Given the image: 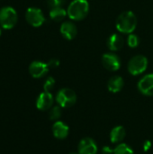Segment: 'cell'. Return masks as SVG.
<instances>
[{
    "mask_svg": "<svg viewBox=\"0 0 153 154\" xmlns=\"http://www.w3.org/2000/svg\"><path fill=\"white\" fill-rule=\"evenodd\" d=\"M137 23L138 20L135 14L132 11H125L117 17L115 26L121 33L131 34L135 31Z\"/></svg>",
    "mask_w": 153,
    "mask_h": 154,
    "instance_id": "cell-1",
    "label": "cell"
},
{
    "mask_svg": "<svg viewBox=\"0 0 153 154\" xmlns=\"http://www.w3.org/2000/svg\"><path fill=\"white\" fill-rule=\"evenodd\" d=\"M89 12L87 0H73L68 6L67 13L72 21H81L87 17Z\"/></svg>",
    "mask_w": 153,
    "mask_h": 154,
    "instance_id": "cell-2",
    "label": "cell"
},
{
    "mask_svg": "<svg viewBox=\"0 0 153 154\" xmlns=\"http://www.w3.org/2000/svg\"><path fill=\"white\" fill-rule=\"evenodd\" d=\"M55 100L57 104L62 108H69L76 104L77 94L71 88H63L57 92Z\"/></svg>",
    "mask_w": 153,
    "mask_h": 154,
    "instance_id": "cell-3",
    "label": "cell"
},
{
    "mask_svg": "<svg viewBox=\"0 0 153 154\" xmlns=\"http://www.w3.org/2000/svg\"><path fill=\"white\" fill-rule=\"evenodd\" d=\"M18 20L16 11L11 6H4L0 9V25L5 30L14 27Z\"/></svg>",
    "mask_w": 153,
    "mask_h": 154,
    "instance_id": "cell-4",
    "label": "cell"
},
{
    "mask_svg": "<svg viewBox=\"0 0 153 154\" xmlns=\"http://www.w3.org/2000/svg\"><path fill=\"white\" fill-rule=\"evenodd\" d=\"M148 59L143 55H135L128 62V72L133 76H139L146 71L148 68Z\"/></svg>",
    "mask_w": 153,
    "mask_h": 154,
    "instance_id": "cell-5",
    "label": "cell"
},
{
    "mask_svg": "<svg viewBox=\"0 0 153 154\" xmlns=\"http://www.w3.org/2000/svg\"><path fill=\"white\" fill-rule=\"evenodd\" d=\"M25 18L28 23L33 27H40L45 22L42 11L37 7H29L26 10Z\"/></svg>",
    "mask_w": 153,
    "mask_h": 154,
    "instance_id": "cell-6",
    "label": "cell"
},
{
    "mask_svg": "<svg viewBox=\"0 0 153 154\" xmlns=\"http://www.w3.org/2000/svg\"><path fill=\"white\" fill-rule=\"evenodd\" d=\"M102 64L109 71H117L121 68V59L115 53H105L102 56Z\"/></svg>",
    "mask_w": 153,
    "mask_h": 154,
    "instance_id": "cell-7",
    "label": "cell"
},
{
    "mask_svg": "<svg viewBox=\"0 0 153 154\" xmlns=\"http://www.w3.org/2000/svg\"><path fill=\"white\" fill-rule=\"evenodd\" d=\"M98 146L91 137H85L80 140L78 145V152L79 154H96Z\"/></svg>",
    "mask_w": 153,
    "mask_h": 154,
    "instance_id": "cell-8",
    "label": "cell"
},
{
    "mask_svg": "<svg viewBox=\"0 0 153 154\" xmlns=\"http://www.w3.org/2000/svg\"><path fill=\"white\" fill-rule=\"evenodd\" d=\"M139 91L147 97H153V74H147L143 76L138 82Z\"/></svg>",
    "mask_w": 153,
    "mask_h": 154,
    "instance_id": "cell-9",
    "label": "cell"
},
{
    "mask_svg": "<svg viewBox=\"0 0 153 154\" xmlns=\"http://www.w3.org/2000/svg\"><path fill=\"white\" fill-rule=\"evenodd\" d=\"M49 67L47 63H44L40 60L32 61L29 66V72L31 76L34 79L43 78L49 71Z\"/></svg>",
    "mask_w": 153,
    "mask_h": 154,
    "instance_id": "cell-10",
    "label": "cell"
},
{
    "mask_svg": "<svg viewBox=\"0 0 153 154\" xmlns=\"http://www.w3.org/2000/svg\"><path fill=\"white\" fill-rule=\"evenodd\" d=\"M54 97L50 92H42L39 95L36 100V107L41 111L50 110L53 106Z\"/></svg>",
    "mask_w": 153,
    "mask_h": 154,
    "instance_id": "cell-11",
    "label": "cell"
},
{
    "mask_svg": "<svg viewBox=\"0 0 153 154\" xmlns=\"http://www.w3.org/2000/svg\"><path fill=\"white\" fill-rule=\"evenodd\" d=\"M69 134V127L62 121H56L52 125V134L58 140H64Z\"/></svg>",
    "mask_w": 153,
    "mask_h": 154,
    "instance_id": "cell-12",
    "label": "cell"
},
{
    "mask_svg": "<svg viewBox=\"0 0 153 154\" xmlns=\"http://www.w3.org/2000/svg\"><path fill=\"white\" fill-rule=\"evenodd\" d=\"M60 33L62 34V36L69 41L75 39L78 34V28L76 26V24L70 21L63 22L60 25Z\"/></svg>",
    "mask_w": 153,
    "mask_h": 154,
    "instance_id": "cell-13",
    "label": "cell"
},
{
    "mask_svg": "<svg viewBox=\"0 0 153 154\" xmlns=\"http://www.w3.org/2000/svg\"><path fill=\"white\" fill-rule=\"evenodd\" d=\"M124 44V37L119 33H113L111 34L106 42V45L108 49L112 51H117L123 48Z\"/></svg>",
    "mask_w": 153,
    "mask_h": 154,
    "instance_id": "cell-14",
    "label": "cell"
},
{
    "mask_svg": "<svg viewBox=\"0 0 153 154\" xmlns=\"http://www.w3.org/2000/svg\"><path fill=\"white\" fill-rule=\"evenodd\" d=\"M125 135H126V132L124 126L117 125V126H115L111 130L109 136H110V141L112 143L119 144L124 141V139L125 138Z\"/></svg>",
    "mask_w": 153,
    "mask_h": 154,
    "instance_id": "cell-15",
    "label": "cell"
},
{
    "mask_svg": "<svg viewBox=\"0 0 153 154\" xmlns=\"http://www.w3.org/2000/svg\"><path fill=\"white\" fill-rule=\"evenodd\" d=\"M124 86V79L121 76H113L107 82V89L111 93L120 92Z\"/></svg>",
    "mask_w": 153,
    "mask_h": 154,
    "instance_id": "cell-16",
    "label": "cell"
},
{
    "mask_svg": "<svg viewBox=\"0 0 153 154\" xmlns=\"http://www.w3.org/2000/svg\"><path fill=\"white\" fill-rule=\"evenodd\" d=\"M67 15H68V13L62 6L51 8L50 11V17L54 22H61L66 18Z\"/></svg>",
    "mask_w": 153,
    "mask_h": 154,
    "instance_id": "cell-17",
    "label": "cell"
},
{
    "mask_svg": "<svg viewBox=\"0 0 153 154\" xmlns=\"http://www.w3.org/2000/svg\"><path fill=\"white\" fill-rule=\"evenodd\" d=\"M114 154H134V152L127 143H121L114 149Z\"/></svg>",
    "mask_w": 153,
    "mask_h": 154,
    "instance_id": "cell-18",
    "label": "cell"
},
{
    "mask_svg": "<svg viewBox=\"0 0 153 154\" xmlns=\"http://www.w3.org/2000/svg\"><path fill=\"white\" fill-rule=\"evenodd\" d=\"M61 106H53L50 110H49V117L51 121H58L61 117L62 111H61Z\"/></svg>",
    "mask_w": 153,
    "mask_h": 154,
    "instance_id": "cell-19",
    "label": "cell"
},
{
    "mask_svg": "<svg viewBox=\"0 0 153 154\" xmlns=\"http://www.w3.org/2000/svg\"><path fill=\"white\" fill-rule=\"evenodd\" d=\"M127 44L131 48H136V47H138L139 44H140V39H139V37L137 35H135V34H133V33L129 34L128 35V38H127Z\"/></svg>",
    "mask_w": 153,
    "mask_h": 154,
    "instance_id": "cell-20",
    "label": "cell"
},
{
    "mask_svg": "<svg viewBox=\"0 0 153 154\" xmlns=\"http://www.w3.org/2000/svg\"><path fill=\"white\" fill-rule=\"evenodd\" d=\"M55 83H56V81H55L54 78H52V77L47 78L46 80L44 81V84H43V90L45 92H50L54 88Z\"/></svg>",
    "mask_w": 153,
    "mask_h": 154,
    "instance_id": "cell-21",
    "label": "cell"
},
{
    "mask_svg": "<svg viewBox=\"0 0 153 154\" xmlns=\"http://www.w3.org/2000/svg\"><path fill=\"white\" fill-rule=\"evenodd\" d=\"M65 1L66 0H47V5L50 9L55 7H61L65 4Z\"/></svg>",
    "mask_w": 153,
    "mask_h": 154,
    "instance_id": "cell-22",
    "label": "cell"
},
{
    "mask_svg": "<svg viewBox=\"0 0 153 154\" xmlns=\"http://www.w3.org/2000/svg\"><path fill=\"white\" fill-rule=\"evenodd\" d=\"M48 67L50 69H54V68H57V67H59L60 66V60H57V59H51V60H50L49 61H48Z\"/></svg>",
    "mask_w": 153,
    "mask_h": 154,
    "instance_id": "cell-23",
    "label": "cell"
},
{
    "mask_svg": "<svg viewBox=\"0 0 153 154\" xmlns=\"http://www.w3.org/2000/svg\"><path fill=\"white\" fill-rule=\"evenodd\" d=\"M101 152L102 154H114V149L109 146H104Z\"/></svg>",
    "mask_w": 153,
    "mask_h": 154,
    "instance_id": "cell-24",
    "label": "cell"
},
{
    "mask_svg": "<svg viewBox=\"0 0 153 154\" xmlns=\"http://www.w3.org/2000/svg\"><path fill=\"white\" fill-rule=\"evenodd\" d=\"M69 154H79L78 152H70Z\"/></svg>",
    "mask_w": 153,
    "mask_h": 154,
    "instance_id": "cell-25",
    "label": "cell"
},
{
    "mask_svg": "<svg viewBox=\"0 0 153 154\" xmlns=\"http://www.w3.org/2000/svg\"><path fill=\"white\" fill-rule=\"evenodd\" d=\"M1 34H2V31H1V29H0V36H1Z\"/></svg>",
    "mask_w": 153,
    "mask_h": 154,
    "instance_id": "cell-26",
    "label": "cell"
}]
</instances>
